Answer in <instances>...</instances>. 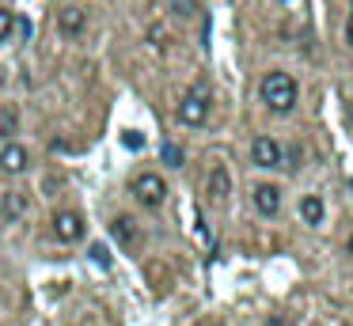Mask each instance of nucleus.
<instances>
[{
  "mask_svg": "<svg viewBox=\"0 0 353 326\" xmlns=\"http://www.w3.org/2000/svg\"><path fill=\"white\" fill-rule=\"evenodd\" d=\"M160 156H163V163H168V167H183V148H179V144H171V141H163V148H160Z\"/></svg>",
  "mask_w": 353,
  "mask_h": 326,
  "instance_id": "14",
  "label": "nucleus"
},
{
  "mask_svg": "<svg viewBox=\"0 0 353 326\" xmlns=\"http://www.w3.org/2000/svg\"><path fill=\"white\" fill-rule=\"evenodd\" d=\"M345 118H350V125H353V103H350V106H345Z\"/></svg>",
  "mask_w": 353,
  "mask_h": 326,
  "instance_id": "19",
  "label": "nucleus"
},
{
  "mask_svg": "<svg viewBox=\"0 0 353 326\" xmlns=\"http://www.w3.org/2000/svg\"><path fill=\"white\" fill-rule=\"evenodd\" d=\"M23 209H27L23 194H8V197H4V220H19V216H23Z\"/></svg>",
  "mask_w": 353,
  "mask_h": 326,
  "instance_id": "13",
  "label": "nucleus"
},
{
  "mask_svg": "<svg viewBox=\"0 0 353 326\" xmlns=\"http://www.w3.org/2000/svg\"><path fill=\"white\" fill-rule=\"evenodd\" d=\"M175 114H179L183 125H201V121L209 118V91H205V83H198L194 91H186Z\"/></svg>",
  "mask_w": 353,
  "mask_h": 326,
  "instance_id": "2",
  "label": "nucleus"
},
{
  "mask_svg": "<svg viewBox=\"0 0 353 326\" xmlns=\"http://www.w3.org/2000/svg\"><path fill=\"white\" fill-rule=\"evenodd\" d=\"M350 254H353V235H350Z\"/></svg>",
  "mask_w": 353,
  "mask_h": 326,
  "instance_id": "20",
  "label": "nucleus"
},
{
  "mask_svg": "<svg viewBox=\"0 0 353 326\" xmlns=\"http://www.w3.org/2000/svg\"><path fill=\"white\" fill-rule=\"evenodd\" d=\"M88 254H92V262H95V265H103V269H110V254H107V247H103V243H95V247L88 250Z\"/></svg>",
  "mask_w": 353,
  "mask_h": 326,
  "instance_id": "16",
  "label": "nucleus"
},
{
  "mask_svg": "<svg viewBox=\"0 0 353 326\" xmlns=\"http://www.w3.org/2000/svg\"><path fill=\"white\" fill-rule=\"evenodd\" d=\"M133 197H137L145 209H160L163 197H168V186H163L160 174L145 171V174H137V179H133Z\"/></svg>",
  "mask_w": 353,
  "mask_h": 326,
  "instance_id": "3",
  "label": "nucleus"
},
{
  "mask_svg": "<svg viewBox=\"0 0 353 326\" xmlns=\"http://www.w3.org/2000/svg\"><path fill=\"white\" fill-rule=\"evenodd\" d=\"M12 27H16V15H12L8 8H0V42L12 38Z\"/></svg>",
  "mask_w": 353,
  "mask_h": 326,
  "instance_id": "15",
  "label": "nucleus"
},
{
  "mask_svg": "<svg viewBox=\"0 0 353 326\" xmlns=\"http://www.w3.org/2000/svg\"><path fill=\"white\" fill-rule=\"evenodd\" d=\"M254 209H259L262 216H277V212H281V190L270 186V182L254 186Z\"/></svg>",
  "mask_w": 353,
  "mask_h": 326,
  "instance_id": "7",
  "label": "nucleus"
},
{
  "mask_svg": "<svg viewBox=\"0 0 353 326\" xmlns=\"http://www.w3.org/2000/svg\"><path fill=\"white\" fill-rule=\"evenodd\" d=\"M122 144H125V148H145V136H141V133H125Z\"/></svg>",
  "mask_w": 353,
  "mask_h": 326,
  "instance_id": "17",
  "label": "nucleus"
},
{
  "mask_svg": "<svg viewBox=\"0 0 353 326\" xmlns=\"http://www.w3.org/2000/svg\"><path fill=\"white\" fill-rule=\"evenodd\" d=\"M19 125V110L16 106H0V136H12Z\"/></svg>",
  "mask_w": 353,
  "mask_h": 326,
  "instance_id": "12",
  "label": "nucleus"
},
{
  "mask_svg": "<svg viewBox=\"0 0 353 326\" xmlns=\"http://www.w3.org/2000/svg\"><path fill=\"white\" fill-rule=\"evenodd\" d=\"M323 197H315V194H307V197H300V216H304V224H323Z\"/></svg>",
  "mask_w": 353,
  "mask_h": 326,
  "instance_id": "11",
  "label": "nucleus"
},
{
  "mask_svg": "<svg viewBox=\"0 0 353 326\" xmlns=\"http://www.w3.org/2000/svg\"><path fill=\"white\" fill-rule=\"evenodd\" d=\"M0 167L12 171V174L27 171V148L23 144H4V148H0Z\"/></svg>",
  "mask_w": 353,
  "mask_h": 326,
  "instance_id": "8",
  "label": "nucleus"
},
{
  "mask_svg": "<svg viewBox=\"0 0 353 326\" xmlns=\"http://www.w3.org/2000/svg\"><path fill=\"white\" fill-rule=\"evenodd\" d=\"M54 235L61 243H77L80 235H84V220H80V212H72V209H61L54 216Z\"/></svg>",
  "mask_w": 353,
  "mask_h": 326,
  "instance_id": "5",
  "label": "nucleus"
},
{
  "mask_svg": "<svg viewBox=\"0 0 353 326\" xmlns=\"http://www.w3.org/2000/svg\"><path fill=\"white\" fill-rule=\"evenodd\" d=\"M205 194H209V201H213V205H224V201H228V194H232V174H228V167H224V163H216L213 171H209Z\"/></svg>",
  "mask_w": 353,
  "mask_h": 326,
  "instance_id": "6",
  "label": "nucleus"
},
{
  "mask_svg": "<svg viewBox=\"0 0 353 326\" xmlns=\"http://www.w3.org/2000/svg\"><path fill=\"white\" fill-rule=\"evenodd\" d=\"M251 159H254V167H266V171H274V167H285V152H281V144H277L274 136H254Z\"/></svg>",
  "mask_w": 353,
  "mask_h": 326,
  "instance_id": "4",
  "label": "nucleus"
},
{
  "mask_svg": "<svg viewBox=\"0 0 353 326\" xmlns=\"http://www.w3.org/2000/svg\"><path fill=\"white\" fill-rule=\"evenodd\" d=\"M345 42L353 45V15H350V23H345Z\"/></svg>",
  "mask_w": 353,
  "mask_h": 326,
  "instance_id": "18",
  "label": "nucleus"
},
{
  "mask_svg": "<svg viewBox=\"0 0 353 326\" xmlns=\"http://www.w3.org/2000/svg\"><path fill=\"white\" fill-rule=\"evenodd\" d=\"M110 235H114L122 247H137V243H141V232H137V224H133L130 216H114V224H110Z\"/></svg>",
  "mask_w": 353,
  "mask_h": 326,
  "instance_id": "9",
  "label": "nucleus"
},
{
  "mask_svg": "<svg viewBox=\"0 0 353 326\" xmlns=\"http://www.w3.org/2000/svg\"><path fill=\"white\" fill-rule=\"evenodd\" d=\"M259 91H262V103L274 114H289L296 106V80L289 72H266Z\"/></svg>",
  "mask_w": 353,
  "mask_h": 326,
  "instance_id": "1",
  "label": "nucleus"
},
{
  "mask_svg": "<svg viewBox=\"0 0 353 326\" xmlns=\"http://www.w3.org/2000/svg\"><path fill=\"white\" fill-rule=\"evenodd\" d=\"M57 30H61L65 38H77L80 30H84V12H80V8H65V12L57 15Z\"/></svg>",
  "mask_w": 353,
  "mask_h": 326,
  "instance_id": "10",
  "label": "nucleus"
}]
</instances>
